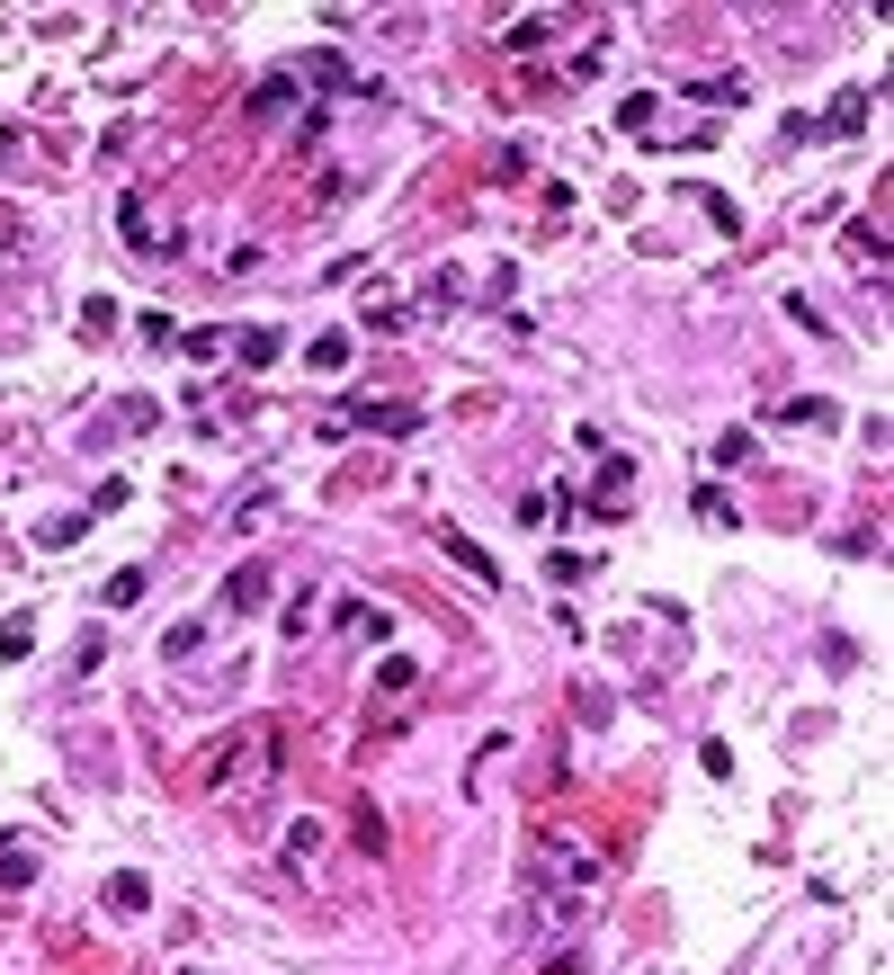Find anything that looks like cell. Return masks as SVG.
<instances>
[{
  "label": "cell",
  "instance_id": "30bf717a",
  "mask_svg": "<svg viewBox=\"0 0 894 975\" xmlns=\"http://www.w3.org/2000/svg\"><path fill=\"white\" fill-rule=\"evenodd\" d=\"M305 359H313V368H350V331H322V340H313Z\"/></svg>",
  "mask_w": 894,
  "mask_h": 975
},
{
  "label": "cell",
  "instance_id": "7a4b0ae2",
  "mask_svg": "<svg viewBox=\"0 0 894 975\" xmlns=\"http://www.w3.org/2000/svg\"><path fill=\"white\" fill-rule=\"evenodd\" d=\"M439 555H448V565H465V573H474V582H484V591L501 582V565H493V555H484V546H474L465 528H439Z\"/></svg>",
  "mask_w": 894,
  "mask_h": 975
},
{
  "label": "cell",
  "instance_id": "2e32d148",
  "mask_svg": "<svg viewBox=\"0 0 894 975\" xmlns=\"http://www.w3.org/2000/svg\"><path fill=\"white\" fill-rule=\"evenodd\" d=\"M99 600H108V609H134V600H144V573H117V582H108Z\"/></svg>",
  "mask_w": 894,
  "mask_h": 975
},
{
  "label": "cell",
  "instance_id": "5bb4252c",
  "mask_svg": "<svg viewBox=\"0 0 894 975\" xmlns=\"http://www.w3.org/2000/svg\"><path fill=\"white\" fill-rule=\"evenodd\" d=\"M81 331H90V340H108V331H117V305H108V296H90V305H81Z\"/></svg>",
  "mask_w": 894,
  "mask_h": 975
},
{
  "label": "cell",
  "instance_id": "4fadbf2b",
  "mask_svg": "<svg viewBox=\"0 0 894 975\" xmlns=\"http://www.w3.org/2000/svg\"><path fill=\"white\" fill-rule=\"evenodd\" d=\"M402 322H411V314H402L394 296H367V331H402Z\"/></svg>",
  "mask_w": 894,
  "mask_h": 975
},
{
  "label": "cell",
  "instance_id": "6da1fadb",
  "mask_svg": "<svg viewBox=\"0 0 894 975\" xmlns=\"http://www.w3.org/2000/svg\"><path fill=\"white\" fill-rule=\"evenodd\" d=\"M278 770H287V725H278V716H251V725H233V734H216V743H206V770H197V788H206V797H233V806H251V797H268V788H278Z\"/></svg>",
  "mask_w": 894,
  "mask_h": 975
},
{
  "label": "cell",
  "instance_id": "8fae6325",
  "mask_svg": "<svg viewBox=\"0 0 894 975\" xmlns=\"http://www.w3.org/2000/svg\"><path fill=\"white\" fill-rule=\"evenodd\" d=\"M313 851H322V823H313V814H305V823H296V832H287V859H296V868H305V859H313Z\"/></svg>",
  "mask_w": 894,
  "mask_h": 975
},
{
  "label": "cell",
  "instance_id": "9c48e42d",
  "mask_svg": "<svg viewBox=\"0 0 894 975\" xmlns=\"http://www.w3.org/2000/svg\"><path fill=\"white\" fill-rule=\"evenodd\" d=\"M698 519H707V528H733V519H742V511H733V493H725V483H707V493H698Z\"/></svg>",
  "mask_w": 894,
  "mask_h": 975
},
{
  "label": "cell",
  "instance_id": "ba28073f",
  "mask_svg": "<svg viewBox=\"0 0 894 975\" xmlns=\"http://www.w3.org/2000/svg\"><path fill=\"white\" fill-rule=\"evenodd\" d=\"M278 350H287V340L268 331V322H251V331H242V368H268V359H278Z\"/></svg>",
  "mask_w": 894,
  "mask_h": 975
},
{
  "label": "cell",
  "instance_id": "52a82bcc",
  "mask_svg": "<svg viewBox=\"0 0 894 975\" xmlns=\"http://www.w3.org/2000/svg\"><path fill=\"white\" fill-rule=\"evenodd\" d=\"M287 99H296V73H268V81L251 90V117H278Z\"/></svg>",
  "mask_w": 894,
  "mask_h": 975
},
{
  "label": "cell",
  "instance_id": "5b68a950",
  "mask_svg": "<svg viewBox=\"0 0 894 975\" xmlns=\"http://www.w3.org/2000/svg\"><path fill=\"white\" fill-rule=\"evenodd\" d=\"M108 903H117V913H144V903H153V877H144V868H117V877H108Z\"/></svg>",
  "mask_w": 894,
  "mask_h": 975
},
{
  "label": "cell",
  "instance_id": "9a60e30c",
  "mask_svg": "<svg viewBox=\"0 0 894 975\" xmlns=\"http://www.w3.org/2000/svg\"><path fill=\"white\" fill-rule=\"evenodd\" d=\"M27 645H36V617H10V626H0V654H10V662H19Z\"/></svg>",
  "mask_w": 894,
  "mask_h": 975
},
{
  "label": "cell",
  "instance_id": "e0dca14e",
  "mask_svg": "<svg viewBox=\"0 0 894 975\" xmlns=\"http://www.w3.org/2000/svg\"><path fill=\"white\" fill-rule=\"evenodd\" d=\"M19 251V216H10V206H0V260H10Z\"/></svg>",
  "mask_w": 894,
  "mask_h": 975
},
{
  "label": "cell",
  "instance_id": "3957f363",
  "mask_svg": "<svg viewBox=\"0 0 894 975\" xmlns=\"http://www.w3.org/2000/svg\"><path fill=\"white\" fill-rule=\"evenodd\" d=\"M268 600V565H233L224 573V609H260Z\"/></svg>",
  "mask_w": 894,
  "mask_h": 975
},
{
  "label": "cell",
  "instance_id": "7c38bea8",
  "mask_svg": "<svg viewBox=\"0 0 894 975\" xmlns=\"http://www.w3.org/2000/svg\"><path fill=\"white\" fill-rule=\"evenodd\" d=\"M545 36H555V19H519V28H510V54H537Z\"/></svg>",
  "mask_w": 894,
  "mask_h": 975
},
{
  "label": "cell",
  "instance_id": "8992f818",
  "mask_svg": "<svg viewBox=\"0 0 894 975\" xmlns=\"http://www.w3.org/2000/svg\"><path fill=\"white\" fill-rule=\"evenodd\" d=\"M27 886H36V859L27 851H0V903H19Z\"/></svg>",
  "mask_w": 894,
  "mask_h": 975
},
{
  "label": "cell",
  "instance_id": "277c9868",
  "mask_svg": "<svg viewBox=\"0 0 894 975\" xmlns=\"http://www.w3.org/2000/svg\"><path fill=\"white\" fill-rule=\"evenodd\" d=\"M117 224H125V251H134V260H153V206H144V197H125Z\"/></svg>",
  "mask_w": 894,
  "mask_h": 975
}]
</instances>
